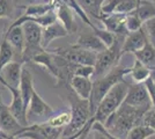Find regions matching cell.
Masks as SVG:
<instances>
[{"label":"cell","mask_w":155,"mask_h":139,"mask_svg":"<svg viewBox=\"0 0 155 139\" xmlns=\"http://www.w3.org/2000/svg\"><path fill=\"white\" fill-rule=\"evenodd\" d=\"M94 74V66L91 65H77L74 70V75L84 77V78H93Z\"/></svg>","instance_id":"cell-36"},{"label":"cell","mask_w":155,"mask_h":139,"mask_svg":"<svg viewBox=\"0 0 155 139\" xmlns=\"http://www.w3.org/2000/svg\"><path fill=\"white\" fill-rule=\"evenodd\" d=\"M149 74H150V68L145 66L138 59H134L133 65L130 66V72L127 75L132 78L133 82L140 84V82H145V80L149 78Z\"/></svg>","instance_id":"cell-25"},{"label":"cell","mask_w":155,"mask_h":139,"mask_svg":"<svg viewBox=\"0 0 155 139\" xmlns=\"http://www.w3.org/2000/svg\"><path fill=\"white\" fill-rule=\"evenodd\" d=\"M143 85L146 87L147 92H148L149 99H150V102H152V106L155 109V81L152 78H147L145 80Z\"/></svg>","instance_id":"cell-37"},{"label":"cell","mask_w":155,"mask_h":139,"mask_svg":"<svg viewBox=\"0 0 155 139\" xmlns=\"http://www.w3.org/2000/svg\"><path fill=\"white\" fill-rule=\"evenodd\" d=\"M91 131H100V132H102L103 134H105L108 139H122V138H118L116 136H114V134H111V133L105 129V126L102 124V123H100V122H94L93 124H91Z\"/></svg>","instance_id":"cell-39"},{"label":"cell","mask_w":155,"mask_h":139,"mask_svg":"<svg viewBox=\"0 0 155 139\" xmlns=\"http://www.w3.org/2000/svg\"><path fill=\"white\" fill-rule=\"evenodd\" d=\"M139 4V0H120L117 5L116 9L114 13H119V14H127L132 13L136 11L137 6Z\"/></svg>","instance_id":"cell-32"},{"label":"cell","mask_w":155,"mask_h":139,"mask_svg":"<svg viewBox=\"0 0 155 139\" xmlns=\"http://www.w3.org/2000/svg\"><path fill=\"white\" fill-rule=\"evenodd\" d=\"M63 129L53 127L48 122L34 123L23 126L15 138L18 139H59L61 137Z\"/></svg>","instance_id":"cell-8"},{"label":"cell","mask_w":155,"mask_h":139,"mask_svg":"<svg viewBox=\"0 0 155 139\" xmlns=\"http://www.w3.org/2000/svg\"><path fill=\"white\" fill-rule=\"evenodd\" d=\"M59 139H68V138H64V137H60Z\"/></svg>","instance_id":"cell-44"},{"label":"cell","mask_w":155,"mask_h":139,"mask_svg":"<svg viewBox=\"0 0 155 139\" xmlns=\"http://www.w3.org/2000/svg\"><path fill=\"white\" fill-rule=\"evenodd\" d=\"M127 89H129V82L125 79L117 82L116 85L104 95V98L98 103L96 110H95L94 115L91 117L89 122L74 137V139L87 138V136L91 133V124L94 122H100V123L104 124L105 121L109 118V116H111L119 108V106L123 103L124 99L126 96V93H127Z\"/></svg>","instance_id":"cell-1"},{"label":"cell","mask_w":155,"mask_h":139,"mask_svg":"<svg viewBox=\"0 0 155 139\" xmlns=\"http://www.w3.org/2000/svg\"><path fill=\"white\" fill-rule=\"evenodd\" d=\"M119 1L120 0H103V2H102V13L103 14L114 13Z\"/></svg>","instance_id":"cell-38"},{"label":"cell","mask_w":155,"mask_h":139,"mask_svg":"<svg viewBox=\"0 0 155 139\" xmlns=\"http://www.w3.org/2000/svg\"><path fill=\"white\" fill-rule=\"evenodd\" d=\"M64 89H66V100L70 103L71 121L63 129L61 137L74 139V137L84 129L91 117L89 100L79 98L70 86L65 87Z\"/></svg>","instance_id":"cell-2"},{"label":"cell","mask_w":155,"mask_h":139,"mask_svg":"<svg viewBox=\"0 0 155 139\" xmlns=\"http://www.w3.org/2000/svg\"><path fill=\"white\" fill-rule=\"evenodd\" d=\"M68 35L70 34L67 33V30L64 28V26L59 21H56L50 26L43 28V31H42V46L46 50L53 41L66 37Z\"/></svg>","instance_id":"cell-18"},{"label":"cell","mask_w":155,"mask_h":139,"mask_svg":"<svg viewBox=\"0 0 155 139\" xmlns=\"http://www.w3.org/2000/svg\"><path fill=\"white\" fill-rule=\"evenodd\" d=\"M14 60V50L12 45L8 43V41L2 36L0 41V72L2 67L6 66L8 63ZM2 82V78L0 75V84Z\"/></svg>","instance_id":"cell-27"},{"label":"cell","mask_w":155,"mask_h":139,"mask_svg":"<svg viewBox=\"0 0 155 139\" xmlns=\"http://www.w3.org/2000/svg\"><path fill=\"white\" fill-rule=\"evenodd\" d=\"M7 89L9 91L12 95V102L8 104V108L11 110V113L13 114V116L16 118L22 126L28 125V121H27V107L23 102V99L21 96L19 88H15L12 86H7Z\"/></svg>","instance_id":"cell-12"},{"label":"cell","mask_w":155,"mask_h":139,"mask_svg":"<svg viewBox=\"0 0 155 139\" xmlns=\"http://www.w3.org/2000/svg\"><path fill=\"white\" fill-rule=\"evenodd\" d=\"M31 61L46 68L48 72L50 73L52 77H54L56 79L59 78V67L57 65V61H56V56L51 50L46 49L44 51L39 52L38 55H36L32 58Z\"/></svg>","instance_id":"cell-19"},{"label":"cell","mask_w":155,"mask_h":139,"mask_svg":"<svg viewBox=\"0 0 155 139\" xmlns=\"http://www.w3.org/2000/svg\"><path fill=\"white\" fill-rule=\"evenodd\" d=\"M4 37L8 41L14 50V60L22 61V55L25 50V34L21 26L8 28ZM23 63V61H22Z\"/></svg>","instance_id":"cell-13"},{"label":"cell","mask_w":155,"mask_h":139,"mask_svg":"<svg viewBox=\"0 0 155 139\" xmlns=\"http://www.w3.org/2000/svg\"><path fill=\"white\" fill-rule=\"evenodd\" d=\"M123 103L134 107V108L142 109L145 111H148L149 109L153 108L150 99H149L148 92L143 85V82L129 84V89H127V93H126V96L124 99Z\"/></svg>","instance_id":"cell-10"},{"label":"cell","mask_w":155,"mask_h":139,"mask_svg":"<svg viewBox=\"0 0 155 139\" xmlns=\"http://www.w3.org/2000/svg\"><path fill=\"white\" fill-rule=\"evenodd\" d=\"M143 29L147 34V37H148V41L155 45V18H152L149 20L145 21L143 22Z\"/></svg>","instance_id":"cell-35"},{"label":"cell","mask_w":155,"mask_h":139,"mask_svg":"<svg viewBox=\"0 0 155 139\" xmlns=\"http://www.w3.org/2000/svg\"><path fill=\"white\" fill-rule=\"evenodd\" d=\"M136 59H138L141 64L148 68H154L155 67V45L152 44L149 41L146 42V44L142 46L140 50H138L133 53Z\"/></svg>","instance_id":"cell-23"},{"label":"cell","mask_w":155,"mask_h":139,"mask_svg":"<svg viewBox=\"0 0 155 139\" xmlns=\"http://www.w3.org/2000/svg\"><path fill=\"white\" fill-rule=\"evenodd\" d=\"M0 139H12V136H7L5 133L0 132Z\"/></svg>","instance_id":"cell-42"},{"label":"cell","mask_w":155,"mask_h":139,"mask_svg":"<svg viewBox=\"0 0 155 139\" xmlns=\"http://www.w3.org/2000/svg\"><path fill=\"white\" fill-rule=\"evenodd\" d=\"M149 78H152V79H153L155 81V67L150 70V74H149Z\"/></svg>","instance_id":"cell-43"},{"label":"cell","mask_w":155,"mask_h":139,"mask_svg":"<svg viewBox=\"0 0 155 139\" xmlns=\"http://www.w3.org/2000/svg\"><path fill=\"white\" fill-rule=\"evenodd\" d=\"M148 41L147 34L145 31L143 27L141 29H139L138 31H133V33H129L125 38H124L123 45H122V56L126 55V53H133L140 50L142 46L146 44V42Z\"/></svg>","instance_id":"cell-15"},{"label":"cell","mask_w":155,"mask_h":139,"mask_svg":"<svg viewBox=\"0 0 155 139\" xmlns=\"http://www.w3.org/2000/svg\"><path fill=\"white\" fill-rule=\"evenodd\" d=\"M94 132V139H108V137L100 131H91Z\"/></svg>","instance_id":"cell-41"},{"label":"cell","mask_w":155,"mask_h":139,"mask_svg":"<svg viewBox=\"0 0 155 139\" xmlns=\"http://www.w3.org/2000/svg\"><path fill=\"white\" fill-rule=\"evenodd\" d=\"M25 63L18 61V60H12L8 63L6 66L2 67L0 75L2 78L1 85L4 87L12 86L15 88H19L20 79H21V72H22V66Z\"/></svg>","instance_id":"cell-14"},{"label":"cell","mask_w":155,"mask_h":139,"mask_svg":"<svg viewBox=\"0 0 155 139\" xmlns=\"http://www.w3.org/2000/svg\"><path fill=\"white\" fill-rule=\"evenodd\" d=\"M142 123L146 124V125L150 126L152 129H154V131H155V109L154 108L149 109L148 111L143 115Z\"/></svg>","instance_id":"cell-40"},{"label":"cell","mask_w":155,"mask_h":139,"mask_svg":"<svg viewBox=\"0 0 155 139\" xmlns=\"http://www.w3.org/2000/svg\"><path fill=\"white\" fill-rule=\"evenodd\" d=\"M130 66H123L118 64L117 66L111 68L109 72L105 73L101 78L93 80V88H91V96H89V106H91V116L94 115L98 103L104 98V95L109 92L117 82L125 79L129 74Z\"/></svg>","instance_id":"cell-4"},{"label":"cell","mask_w":155,"mask_h":139,"mask_svg":"<svg viewBox=\"0 0 155 139\" xmlns=\"http://www.w3.org/2000/svg\"><path fill=\"white\" fill-rule=\"evenodd\" d=\"M54 12L57 15V21H59L68 34L77 31V23H75V13L72 11L71 7L65 5L64 2L56 1L54 2Z\"/></svg>","instance_id":"cell-16"},{"label":"cell","mask_w":155,"mask_h":139,"mask_svg":"<svg viewBox=\"0 0 155 139\" xmlns=\"http://www.w3.org/2000/svg\"><path fill=\"white\" fill-rule=\"evenodd\" d=\"M80 7L84 11L89 18L101 21L104 14L102 13V2L103 0H77Z\"/></svg>","instance_id":"cell-24"},{"label":"cell","mask_w":155,"mask_h":139,"mask_svg":"<svg viewBox=\"0 0 155 139\" xmlns=\"http://www.w3.org/2000/svg\"><path fill=\"white\" fill-rule=\"evenodd\" d=\"M19 91L21 93V96L23 99V102L26 107L28 106L29 101L31 99L32 93L35 92V87H34V77H32L31 71L29 70V67L27 66V63L23 64L22 66V72H21V79H20Z\"/></svg>","instance_id":"cell-17"},{"label":"cell","mask_w":155,"mask_h":139,"mask_svg":"<svg viewBox=\"0 0 155 139\" xmlns=\"http://www.w3.org/2000/svg\"><path fill=\"white\" fill-rule=\"evenodd\" d=\"M124 25H125V28H126L127 33H133V31H138L139 29H141L143 23L139 19V16L134 12H132V13L127 14L125 16Z\"/></svg>","instance_id":"cell-31"},{"label":"cell","mask_w":155,"mask_h":139,"mask_svg":"<svg viewBox=\"0 0 155 139\" xmlns=\"http://www.w3.org/2000/svg\"><path fill=\"white\" fill-rule=\"evenodd\" d=\"M13 7V0H0V19L11 18Z\"/></svg>","instance_id":"cell-34"},{"label":"cell","mask_w":155,"mask_h":139,"mask_svg":"<svg viewBox=\"0 0 155 139\" xmlns=\"http://www.w3.org/2000/svg\"><path fill=\"white\" fill-rule=\"evenodd\" d=\"M22 127L23 126L16 121L8 106L2 102L0 96V132L15 137L22 130Z\"/></svg>","instance_id":"cell-11"},{"label":"cell","mask_w":155,"mask_h":139,"mask_svg":"<svg viewBox=\"0 0 155 139\" xmlns=\"http://www.w3.org/2000/svg\"><path fill=\"white\" fill-rule=\"evenodd\" d=\"M53 53L58 55L60 57L65 58L66 60L71 61L73 64H78V65H91L94 66L95 60H96L97 53L86 50L84 48L75 45H67L61 46V48H57L51 50Z\"/></svg>","instance_id":"cell-9"},{"label":"cell","mask_w":155,"mask_h":139,"mask_svg":"<svg viewBox=\"0 0 155 139\" xmlns=\"http://www.w3.org/2000/svg\"><path fill=\"white\" fill-rule=\"evenodd\" d=\"M154 134V129H152L150 126L146 125L143 123H140L130 130L125 139H148Z\"/></svg>","instance_id":"cell-28"},{"label":"cell","mask_w":155,"mask_h":139,"mask_svg":"<svg viewBox=\"0 0 155 139\" xmlns=\"http://www.w3.org/2000/svg\"><path fill=\"white\" fill-rule=\"evenodd\" d=\"M125 14L119 13H111V14H104L101 19V22L103 23L104 28L109 30L111 33L115 34H123L126 35L127 30L125 28L124 21H125Z\"/></svg>","instance_id":"cell-20"},{"label":"cell","mask_w":155,"mask_h":139,"mask_svg":"<svg viewBox=\"0 0 155 139\" xmlns=\"http://www.w3.org/2000/svg\"><path fill=\"white\" fill-rule=\"evenodd\" d=\"M146 113L147 111L142 109L122 103L116 111L109 116L103 125L111 134L118 138L125 139L133 126L142 123L143 115Z\"/></svg>","instance_id":"cell-3"},{"label":"cell","mask_w":155,"mask_h":139,"mask_svg":"<svg viewBox=\"0 0 155 139\" xmlns=\"http://www.w3.org/2000/svg\"><path fill=\"white\" fill-rule=\"evenodd\" d=\"M71 121V111L70 110H63L59 113H54L46 122L53 127L64 129Z\"/></svg>","instance_id":"cell-30"},{"label":"cell","mask_w":155,"mask_h":139,"mask_svg":"<svg viewBox=\"0 0 155 139\" xmlns=\"http://www.w3.org/2000/svg\"><path fill=\"white\" fill-rule=\"evenodd\" d=\"M54 8V2H43V4H31L26 7L25 15L27 16H41L44 15L49 11Z\"/></svg>","instance_id":"cell-29"},{"label":"cell","mask_w":155,"mask_h":139,"mask_svg":"<svg viewBox=\"0 0 155 139\" xmlns=\"http://www.w3.org/2000/svg\"><path fill=\"white\" fill-rule=\"evenodd\" d=\"M150 1H152V2H154V4H155V0H150Z\"/></svg>","instance_id":"cell-45"},{"label":"cell","mask_w":155,"mask_h":139,"mask_svg":"<svg viewBox=\"0 0 155 139\" xmlns=\"http://www.w3.org/2000/svg\"><path fill=\"white\" fill-rule=\"evenodd\" d=\"M56 113L54 109L49 103H46L38 93H32V96L28 106H27V121L28 125L34 123H43L46 122Z\"/></svg>","instance_id":"cell-7"},{"label":"cell","mask_w":155,"mask_h":139,"mask_svg":"<svg viewBox=\"0 0 155 139\" xmlns=\"http://www.w3.org/2000/svg\"><path fill=\"white\" fill-rule=\"evenodd\" d=\"M75 45L80 46V48H84L86 50H89L95 53L102 52L107 46L103 44V42L97 37L95 33L91 29V33H84L81 34L79 37H78L77 42H75Z\"/></svg>","instance_id":"cell-21"},{"label":"cell","mask_w":155,"mask_h":139,"mask_svg":"<svg viewBox=\"0 0 155 139\" xmlns=\"http://www.w3.org/2000/svg\"><path fill=\"white\" fill-rule=\"evenodd\" d=\"M72 91L81 99H89L93 88V80L91 78H84L79 75H73L70 81Z\"/></svg>","instance_id":"cell-22"},{"label":"cell","mask_w":155,"mask_h":139,"mask_svg":"<svg viewBox=\"0 0 155 139\" xmlns=\"http://www.w3.org/2000/svg\"><path fill=\"white\" fill-rule=\"evenodd\" d=\"M93 31L95 33V35H96L100 40L103 42V44L107 46V48L111 45V44L115 42V40H116V34L107 30L105 28L103 29V28L96 27L95 29H93Z\"/></svg>","instance_id":"cell-33"},{"label":"cell","mask_w":155,"mask_h":139,"mask_svg":"<svg viewBox=\"0 0 155 139\" xmlns=\"http://www.w3.org/2000/svg\"><path fill=\"white\" fill-rule=\"evenodd\" d=\"M21 27L25 34V50L22 55V61L28 63V61H31V59L36 55L45 50L42 46L43 28L31 21L25 22Z\"/></svg>","instance_id":"cell-6"},{"label":"cell","mask_w":155,"mask_h":139,"mask_svg":"<svg viewBox=\"0 0 155 139\" xmlns=\"http://www.w3.org/2000/svg\"><path fill=\"white\" fill-rule=\"evenodd\" d=\"M127 35V34H126ZM126 35L116 34V40L110 46L105 48L102 52L96 55V60L94 64V74L91 80L101 78L115 66L119 64L122 56V45Z\"/></svg>","instance_id":"cell-5"},{"label":"cell","mask_w":155,"mask_h":139,"mask_svg":"<svg viewBox=\"0 0 155 139\" xmlns=\"http://www.w3.org/2000/svg\"><path fill=\"white\" fill-rule=\"evenodd\" d=\"M134 13L139 16V19L143 23L145 21L155 18V4L150 0H139V4Z\"/></svg>","instance_id":"cell-26"}]
</instances>
